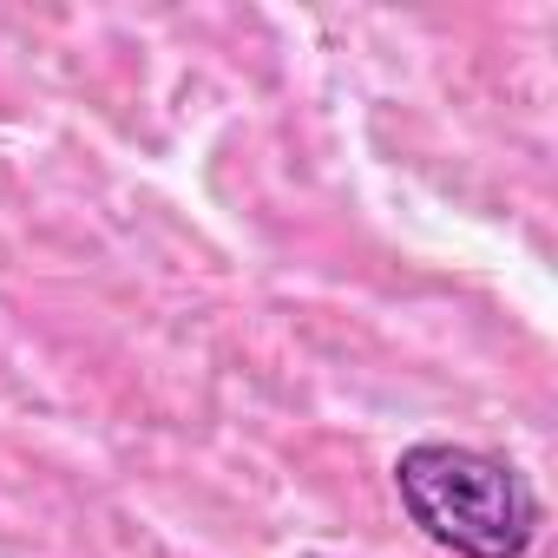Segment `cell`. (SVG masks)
I'll list each match as a JSON object with an SVG mask.
<instances>
[{"label":"cell","instance_id":"6da1fadb","mask_svg":"<svg viewBox=\"0 0 558 558\" xmlns=\"http://www.w3.org/2000/svg\"><path fill=\"white\" fill-rule=\"evenodd\" d=\"M395 493L408 519L453 558H525L545 519L532 480L466 440H414L395 460Z\"/></svg>","mask_w":558,"mask_h":558}]
</instances>
